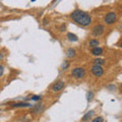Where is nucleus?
I'll return each instance as SVG.
<instances>
[{
  "label": "nucleus",
  "instance_id": "1",
  "mask_svg": "<svg viewBox=\"0 0 122 122\" xmlns=\"http://www.w3.org/2000/svg\"><path fill=\"white\" fill-rule=\"evenodd\" d=\"M70 18L72 20H74L76 24H78L79 25H82V26H87L92 24V17L90 16V14L78 9L74 10L70 14Z\"/></svg>",
  "mask_w": 122,
  "mask_h": 122
},
{
  "label": "nucleus",
  "instance_id": "2",
  "mask_svg": "<svg viewBox=\"0 0 122 122\" xmlns=\"http://www.w3.org/2000/svg\"><path fill=\"white\" fill-rule=\"evenodd\" d=\"M71 74L75 78H78V79L82 78L83 76L86 75V69L82 68V67H76V68H74V69H72Z\"/></svg>",
  "mask_w": 122,
  "mask_h": 122
},
{
  "label": "nucleus",
  "instance_id": "3",
  "mask_svg": "<svg viewBox=\"0 0 122 122\" xmlns=\"http://www.w3.org/2000/svg\"><path fill=\"white\" fill-rule=\"evenodd\" d=\"M117 20V14L115 12H109L104 17V21L107 25H112Z\"/></svg>",
  "mask_w": 122,
  "mask_h": 122
},
{
  "label": "nucleus",
  "instance_id": "4",
  "mask_svg": "<svg viewBox=\"0 0 122 122\" xmlns=\"http://www.w3.org/2000/svg\"><path fill=\"white\" fill-rule=\"evenodd\" d=\"M91 71L96 77H100V76H102L103 73H104V69H103L102 65H94L92 67Z\"/></svg>",
  "mask_w": 122,
  "mask_h": 122
},
{
  "label": "nucleus",
  "instance_id": "5",
  "mask_svg": "<svg viewBox=\"0 0 122 122\" xmlns=\"http://www.w3.org/2000/svg\"><path fill=\"white\" fill-rule=\"evenodd\" d=\"M104 25H98L96 26H94V29H93V32H92V34H93V36L95 37H98V36H101L103 33H104Z\"/></svg>",
  "mask_w": 122,
  "mask_h": 122
},
{
  "label": "nucleus",
  "instance_id": "6",
  "mask_svg": "<svg viewBox=\"0 0 122 122\" xmlns=\"http://www.w3.org/2000/svg\"><path fill=\"white\" fill-rule=\"evenodd\" d=\"M63 87H64V82L62 81H58L57 82H55L54 85H53L52 89H53L54 92H59V91L62 90Z\"/></svg>",
  "mask_w": 122,
  "mask_h": 122
},
{
  "label": "nucleus",
  "instance_id": "7",
  "mask_svg": "<svg viewBox=\"0 0 122 122\" xmlns=\"http://www.w3.org/2000/svg\"><path fill=\"white\" fill-rule=\"evenodd\" d=\"M92 54L95 55V56H100L103 54V49L100 47H96V48H93L92 49Z\"/></svg>",
  "mask_w": 122,
  "mask_h": 122
},
{
  "label": "nucleus",
  "instance_id": "8",
  "mask_svg": "<svg viewBox=\"0 0 122 122\" xmlns=\"http://www.w3.org/2000/svg\"><path fill=\"white\" fill-rule=\"evenodd\" d=\"M99 44H100V42H99L98 40H96V39H92V40H90V42H89V46H90V47H92V48L98 47Z\"/></svg>",
  "mask_w": 122,
  "mask_h": 122
},
{
  "label": "nucleus",
  "instance_id": "9",
  "mask_svg": "<svg viewBox=\"0 0 122 122\" xmlns=\"http://www.w3.org/2000/svg\"><path fill=\"white\" fill-rule=\"evenodd\" d=\"M67 39L71 41V42H75V41H77L78 38L76 37V35H74V34H72V33H68L67 34Z\"/></svg>",
  "mask_w": 122,
  "mask_h": 122
},
{
  "label": "nucleus",
  "instance_id": "10",
  "mask_svg": "<svg viewBox=\"0 0 122 122\" xmlns=\"http://www.w3.org/2000/svg\"><path fill=\"white\" fill-rule=\"evenodd\" d=\"M66 55H67V57H69V58H71V57H74L75 56V50H74V49H72V48L68 49Z\"/></svg>",
  "mask_w": 122,
  "mask_h": 122
},
{
  "label": "nucleus",
  "instance_id": "11",
  "mask_svg": "<svg viewBox=\"0 0 122 122\" xmlns=\"http://www.w3.org/2000/svg\"><path fill=\"white\" fill-rule=\"evenodd\" d=\"M105 63V60L104 59H101V58H97L94 60V64L95 65H103Z\"/></svg>",
  "mask_w": 122,
  "mask_h": 122
},
{
  "label": "nucleus",
  "instance_id": "12",
  "mask_svg": "<svg viewBox=\"0 0 122 122\" xmlns=\"http://www.w3.org/2000/svg\"><path fill=\"white\" fill-rule=\"evenodd\" d=\"M30 105L28 104V103H25V102H22V103H17V104H13L12 107H30Z\"/></svg>",
  "mask_w": 122,
  "mask_h": 122
},
{
  "label": "nucleus",
  "instance_id": "13",
  "mask_svg": "<svg viewBox=\"0 0 122 122\" xmlns=\"http://www.w3.org/2000/svg\"><path fill=\"white\" fill-rule=\"evenodd\" d=\"M93 114H94L93 111H91V112H89V113H86V115L82 117V120H83V121H86L87 119H90V118L92 117V115H93Z\"/></svg>",
  "mask_w": 122,
  "mask_h": 122
},
{
  "label": "nucleus",
  "instance_id": "14",
  "mask_svg": "<svg viewBox=\"0 0 122 122\" xmlns=\"http://www.w3.org/2000/svg\"><path fill=\"white\" fill-rule=\"evenodd\" d=\"M68 66H69V62H68V61H65V62L62 64V66H61V69H66Z\"/></svg>",
  "mask_w": 122,
  "mask_h": 122
},
{
  "label": "nucleus",
  "instance_id": "15",
  "mask_svg": "<svg viewBox=\"0 0 122 122\" xmlns=\"http://www.w3.org/2000/svg\"><path fill=\"white\" fill-rule=\"evenodd\" d=\"M93 122H104V119H103V117L99 116L97 118H95V119L93 120Z\"/></svg>",
  "mask_w": 122,
  "mask_h": 122
},
{
  "label": "nucleus",
  "instance_id": "16",
  "mask_svg": "<svg viewBox=\"0 0 122 122\" xmlns=\"http://www.w3.org/2000/svg\"><path fill=\"white\" fill-rule=\"evenodd\" d=\"M92 98H93V93H92V92H91V93H87V100L90 101Z\"/></svg>",
  "mask_w": 122,
  "mask_h": 122
},
{
  "label": "nucleus",
  "instance_id": "17",
  "mask_svg": "<svg viewBox=\"0 0 122 122\" xmlns=\"http://www.w3.org/2000/svg\"><path fill=\"white\" fill-rule=\"evenodd\" d=\"M3 71H4V68H3L2 65H0V76L3 74Z\"/></svg>",
  "mask_w": 122,
  "mask_h": 122
},
{
  "label": "nucleus",
  "instance_id": "18",
  "mask_svg": "<svg viewBox=\"0 0 122 122\" xmlns=\"http://www.w3.org/2000/svg\"><path fill=\"white\" fill-rule=\"evenodd\" d=\"M40 97H38V96H34L33 98H32V100H35V101H38V100H40Z\"/></svg>",
  "mask_w": 122,
  "mask_h": 122
},
{
  "label": "nucleus",
  "instance_id": "19",
  "mask_svg": "<svg viewBox=\"0 0 122 122\" xmlns=\"http://www.w3.org/2000/svg\"><path fill=\"white\" fill-rule=\"evenodd\" d=\"M64 28H65V25H61L60 30H64Z\"/></svg>",
  "mask_w": 122,
  "mask_h": 122
},
{
  "label": "nucleus",
  "instance_id": "20",
  "mask_svg": "<svg viewBox=\"0 0 122 122\" xmlns=\"http://www.w3.org/2000/svg\"><path fill=\"white\" fill-rule=\"evenodd\" d=\"M119 46H120V48H122V42H121V43L119 44Z\"/></svg>",
  "mask_w": 122,
  "mask_h": 122
},
{
  "label": "nucleus",
  "instance_id": "21",
  "mask_svg": "<svg viewBox=\"0 0 122 122\" xmlns=\"http://www.w3.org/2000/svg\"><path fill=\"white\" fill-rule=\"evenodd\" d=\"M120 89H121V91H122V83H121V85H120Z\"/></svg>",
  "mask_w": 122,
  "mask_h": 122
}]
</instances>
